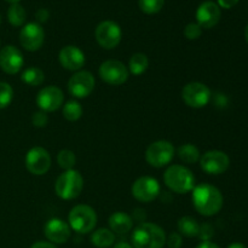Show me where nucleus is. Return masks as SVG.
<instances>
[{
    "mask_svg": "<svg viewBox=\"0 0 248 248\" xmlns=\"http://www.w3.org/2000/svg\"><path fill=\"white\" fill-rule=\"evenodd\" d=\"M70 229L79 234H89L97 225V213L91 206L77 205L70 210L68 216Z\"/></svg>",
    "mask_w": 248,
    "mask_h": 248,
    "instance_id": "obj_5",
    "label": "nucleus"
},
{
    "mask_svg": "<svg viewBox=\"0 0 248 248\" xmlns=\"http://www.w3.org/2000/svg\"><path fill=\"white\" fill-rule=\"evenodd\" d=\"M202 34V28L198 23H188L184 28V36L188 40H196Z\"/></svg>",
    "mask_w": 248,
    "mask_h": 248,
    "instance_id": "obj_31",
    "label": "nucleus"
},
{
    "mask_svg": "<svg viewBox=\"0 0 248 248\" xmlns=\"http://www.w3.org/2000/svg\"><path fill=\"white\" fill-rule=\"evenodd\" d=\"M35 18L36 23H45V22H47L48 18H50V12H48L47 9H39L35 14Z\"/></svg>",
    "mask_w": 248,
    "mask_h": 248,
    "instance_id": "obj_35",
    "label": "nucleus"
},
{
    "mask_svg": "<svg viewBox=\"0 0 248 248\" xmlns=\"http://www.w3.org/2000/svg\"><path fill=\"white\" fill-rule=\"evenodd\" d=\"M220 7L213 1H203L196 10V23L205 29H211L219 22Z\"/></svg>",
    "mask_w": 248,
    "mask_h": 248,
    "instance_id": "obj_19",
    "label": "nucleus"
},
{
    "mask_svg": "<svg viewBox=\"0 0 248 248\" xmlns=\"http://www.w3.org/2000/svg\"><path fill=\"white\" fill-rule=\"evenodd\" d=\"M57 162L61 169H63L64 171H69V170L74 169L75 164H77V156L72 150L62 149L57 154Z\"/></svg>",
    "mask_w": 248,
    "mask_h": 248,
    "instance_id": "obj_28",
    "label": "nucleus"
},
{
    "mask_svg": "<svg viewBox=\"0 0 248 248\" xmlns=\"http://www.w3.org/2000/svg\"><path fill=\"white\" fill-rule=\"evenodd\" d=\"M132 196L140 202H152L161 193V186L157 179L149 176H143L136 179L131 188Z\"/></svg>",
    "mask_w": 248,
    "mask_h": 248,
    "instance_id": "obj_11",
    "label": "nucleus"
},
{
    "mask_svg": "<svg viewBox=\"0 0 248 248\" xmlns=\"http://www.w3.org/2000/svg\"><path fill=\"white\" fill-rule=\"evenodd\" d=\"M26 169L34 176H44L48 172L51 167L50 153L43 147H34L27 153Z\"/></svg>",
    "mask_w": 248,
    "mask_h": 248,
    "instance_id": "obj_12",
    "label": "nucleus"
},
{
    "mask_svg": "<svg viewBox=\"0 0 248 248\" xmlns=\"http://www.w3.org/2000/svg\"><path fill=\"white\" fill-rule=\"evenodd\" d=\"M27 14L24 7L22 6L19 2L10 5L9 10H7V19H9L10 24L14 27H22L26 23Z\"/></svg>",
    "mask_w": 248,
    "mask_h": 248,
    "instance_id": "obj_26",
    "label": "nucleus"
},
{
    "mask_svg": "<svg viewBox=\"0 0 248 248\" xmlns=\"http://www.w3.org/2000/svg\"><path fill=\"white\" fill-rule=\"evenodd\" d=\"M31 124H33L35 127H39V128L45 127V126L48 124L47 113H45V111L43 110L35 111V113L33 114V116H31Z\"/></svg>",
    "mask_w": 248,
    "mask_h": 248,
    "instance_id": "obj_32",
    "label": "nucleus"
},
{
    "mask_svg": "<svg viewBox=\"0 0 248 248\" xmlns=\"http://www.w3.org/2000/svg\"><path fill=\"white\" fill-rule=\"evenodd\" d=\"M239 2V0H217V5L223 9H232Z\"/></svg>",
    "mask_w": 248,
    "mask_h": 248,
    "instance_id": "obj_36",
    "label": "nucleus"
},
{
    "mask_svg": "<svg viewBox=\"0 0 248 248\" xmlns=\"http://www.w3.org/2000/svg\"><path fill=\"white\" fill-rule=\"evenodd\" d=\"M164 182L167 188L177 194H188L195 186L193 172L182 165H171L164 173Z\"/></svg>",
    "mask_w": 248,
    "mask_h": 248,
    "instance_id": "obj_3",
    "label": "nucleus"
},
{
    "mask_svg": "<svg viewBox=\"0 0 248 248\" xmlns=\"http://www.w3.org/2000/svg\"><path fill=\"white\" fill-rule=\"evenodd\" d=\"M176 149L169 140H160L153 142L145 152V160L150 166L155 169H161L167 166L173 160Z\"/></svg>",
    "mask_w": 248,
    "mask_h": 248,
    "instance_id": "obj_6",
    "label": "nucleus"
},
{
    "mask_svg": "<svg viewBox=\"0 0 248 248\" xmlns=\"http://www.w3.org/2000/svg\"><path fill=\"white\" fill-rule=\"evenodd\" d=\"M228 248H247L244 244H240V242H234V244L229 245Z\"/></svg>",
    "mask_w": 248,
    "mask_h": 248,
    "instance_id": "obj_40",
    "label": "nucleus"
},
{
    "mask_svg": "<svg viewBox=\"0 0 248 248\" xmlns=\"http://www.w3.org/2000/svg\"><path fill=\"white\" fill-rule=\"evenodd\" d=\"M200 166L203 172L212 176L222 174L229 169L230 159L222 150H210L200 157Z\"/></svg>",
    "mask_w": 248,
    "mask_h": 248,
    "instance_id": "obj_13",
    "label": "nucleus"
},
{
    "mask_svg": "<svg viewBox=\"0 0 248 248\" xmlns=\"http://www.w3.org/2000/svg\"><path fill=\"white\" fill-rule=\"evenodd\" d=\"M23 64V55L16 46L6 45L0 50V68L2 72L15 75L22 69Z\"/></svg>",
    "mask_w": 248,
    "mask_h": 248,
    "instance_id": "obj_17",
    "label": "nucleus"
},
{
    "mask_svg": "<svg viewBox=\"0 0 248 248\" xmlns=\"http://www.w3.org/2000/svg\"><path fill=\"white\" fill-rule=\"evenodd\" d=\"M0 23H1V16H0Z\"/></svg>",
    "mask_w": 248,
    "mask_h": 248,
    "instance_id": "obj_43",
    "label": "nucleus"
},
{
    "mask_svg": "<svg viewBox=\"0 0 248 248\" xmlns=\"http://www.w3.org/2000/svg\"><path fill=\"white\" fill-rule=\"evenodd\" d=\"M222 193L215 186L208 183H201L193 189V205L195 210L205 217H212L217 215L223 207Z\"/></svg>",
    "mask_w": 248,
    "mask_h": 248,
    "instance_id": "obj_1",
    "label": "nucleus"
},
{
    "mask_svg": "<svg viewBox=\"0 0 248 248\" xmlns=\"http://www.w3.org/2000/svg\"><path fill=\"white\" fill-rule=\"evenodd\" d=\"M213 235H215V229H213L212 225L208 224V223H203V224L200 225L198 237H200L202 241H210Z\"/></svg>",
    "mask_w": 248,
    "mask_h": 248,
    "instance_id": "obj_33",
    "label": "nucleus"
},
{
    "mask_svg": "<svg viewBox=\"0 0 248 248\" xmlns=\"http://www.w3.org/2000/svg\"><path fill=\"white\" fill-rule=\"evenodd\" d=\"M114 241H115V234L107 228L94 230L91 235V244L97 248H108L113 246Z\"/></svg>",
    "mask_w": 248,
    "mask_h": 248,
    "instance_id": "obj_21",
    "label": "nucleus"
},
{
    "mask_svg": "<svg viewBox=\"0 0 248 248\" xmlns=\"http://www.w3.org/2000/svg\"><path fill=\"white\" fill-rule=\"evenodd\" d=\"M177 155L179 159L184 162V164H196L200 161V150L196 145L191 144V143H186V144L181 145L177 149Z\"/></svg>",
    "mask_w": 248,
    "mask_h": 248,
    "instance_id": "obj_23",
    "label": "nucleus"
},
{
    "mask_svg": "<svg viewBox=\"0 0 248 248\" xmlns=\"http://www.w3.org/2000/svg\"><path fill=\"white\" fill-rule=\"evenodd\" d=\"M109 229L114 232V234L124 235L127 234L128 232H131L133 227V219L131 216H128L125 212H119L113 213V215L109 217Z\"/></svg>",
    "mask_w": 248,
    "mask_h": 248,
    "instance_id": "obj_20",
    "label": "nucleus"
},
{
    "mask_svg": "<svg viewBox=\"0 0 248 248\" xmlns=\"http://www.w3.org/2000/svg\"><path fill=\"white\" fill-rule=\"evenodd\" d=\"M82 107L81 104L78 101L73 99V101H68L63 104L62 108V114L64 116L65 120L70 121V123H74V121H78L82 116Z\"/></svg>",
    "mask_w": 248,
    "mask_h": 248,
    "instance_id": "obj_27",
    "label": "nucleus"
},
{
    "mask_svg": "<svg viewBox=\"0 0 248 248\" xmlns=\"http://www.w3.org/2000/svg\"><path fill=\"white\" fill-rule=\"evenodd\" d=\"M182 98L184 103L190 108H203L211 101V90L202 82H189L182 90Z\"/></svg>",
    "mask_w": 248,
    "mask_h": 248,
    "instance_id": "obj_7",
    "label": "nucleus"
},
{
    "mask_svg": "<svg viewBox=\"0 0 248 248\" xmlns=\"http://www.w3.org/2000/svg\"><path fill=\"white\" fill-rule=\"evenodd\" d=\"M44 235L51 244L62 245L70 239L72 229L69 224L61 218H51L44 225Z\"/></svg>",
    "mask_w": 248,
    "mask_h": 248,
    "instance_id": "obj_16",
    "label": "nucleus"
},
{
    "mask_svg": "<svg viewBox=\"0 0 248 248\" xmlns=\"http://www.w3.org/2000/svg\"><path fill=\"white\" fill-rule=\"evenodd\" d=\"M166 244L169 248H181L183 245V239L179 232H171L166 236Z\"/></svg>",
    "mask_w": 248,
    "mask_h": 248,
    "instance_id": "obj_34",
    "label": "nucleus"
},
{
    "mask_svg": "<svg viewBox=\"0 0 248 248\" xmlns=\"http://www.w3.org/2000/svg\"><path fill=\"white\" fill-rule=\"evenodd\" d=\"M113 248H133V247H132V245H130L128 242L121 241V242H118L116 245H114Z\"/></svg>",
    "mask_w": 248,
    "mask_h": 248,
    "instance_id": "obj_39",
    "label": "nucleus"
},
{
    "mask_svg": "<svg viewBox=\"0 0 248 248\" xmlns=\"http://www.w3.org/2000/svg\"><path fill=\"white\" fill-rule=\"evenodd\" d=\"M44 40H45V31L43 26L36 22H29L21 29L19 43L24 50L31 52L38 51L43 46Z\"/></svg>",
    "mask_w": 248,
    "mask_h": 248,
    "instance_id": "obj_15",
    "label": "nucleus"
},
{
    "mask_svg": "<svg viewBox=\"0 0 248 248\" xmlns=\"http://www.w3.org/2000/svg\"><path fill=\"white\" fill-rule=\"evenodd\" d=\"M94 38L101 47L106 50H113L120 44L123 31L116 22L103 21L97 26L94 31Z\"/></svg>",
    "mask_w": 248,
    "mask_h": 248,
    "instance_id": "obj_9",
    "label": "nucleus"
},
{
    "mask_svg": "<svg viewBox=\"0 0 248 248\" xmlns=\"http://www.w3.org/2000/svg\"><path fill=\"white\" fill-rule=\"evenodd\" d=\"M14 98V90L11 85L7 82L0 81V109H4L10 106Z\"/></svg>",
    "mask_w": 248,
    "mask_h": 248,
    "instance_id": "obj_30",
    "label": "nucleus"
},
{
    "mask_svg": "<svg viewBox=\"0 0 248 248\" xmlns=\"http://www.w3.org/2000/svg\"><path fill=\"white\" fill-rule=\"evenodd\" d=\"M96 86V80H94L93 74L89 70H79L75 72L70 77L68 81V91L75 98H86Z\"/></svg>",
    "mask_w": 248,
    "mask_h": 248,
    "instance_id": "obj_10",
    "label": "nucleus"
},
{
    "mask_svg": "<svg viewBox=\"0 0 248 248\" xmlns=\"http://www.w3.org/2000/svg\"><path fill=\"white\" fill-rule=\"evenodd\" d=\"M131 241L133 248H164L166 234L157 224L143 222L135 228Z\"/></svg>",
    "mask_w": 248,
    "mask_h": 248,
    "instance_id": "obj_2",
    "label": "nucleus"
},
{
    "mask_svg": "<svg viewBox=\"0 0 248 248\" xmlns=\"http://www.w3.org/2000/svg\"><path fill=\"white\" fill-rule=\"evenodd\" d=\"M196 248H220V247L211 241H202Z\"/></svg>",
    "mask_w": 248,
    "mask_h": 248,
    "instance_id": "obj_38",
    "label": "nucleus"
},
{
    "mask_svg": "<svg viewBox=\"0 0 248 248\" xmlns=\"http://www.w3.org/2000/svg\"><path fill=\"white\" fill-rule=\"evenodd\" d=\"M165 0H138L140 9L147 15H154L161 11Z\"/></svg>",
    "mask_w": 248,
    "mask_h": 248,
    "instance_id": "obj_29",
    "label": "nucleus"
},
{
    "mask_svg": "<svg viewBox=\"0 0 248 248\" xmlns=\"http://www.w3.org/2000/svg\"><path fill=\"white\" fill-rule=\"evenodd\" d=\"M6 1L11 2V4H16V2H19V1H21V0H6Z\"/></svg>",
    "mask_w": 248,
    "mask_h": 248,
    "instance_id": "obj_42",
    "label": "nucleus"
},
{
    "mask_svg": "<svg viewBox=\"0 0 248 248\" xmlns=\"http://www.w3.org/2000/svg\"><path fill=\"white\" fill-rule=\"evenodd\" d=\"M21 80L26 85L31 87L40 86L45 80V74L43 70L38 67H29L23 70L21 75Z\"/></svg>",
    "mask_w": 248,
    "mask_h": 248,
    "instance_id": "obj_25",
    "label": "nucleus"
},
{
    "mask_svg": "<svg viewBox=\"0 0 248 248\" xmlns=\"http://www.w3.org/2000/svg\"><path fill=\"white\" fill-rule=\"evenodd\" d=\"M35 102L40 110L45 111V113H52L63 106L64 93L60 87L50 85L39 91Z\"/></svg>",
    "mask_w": 248,
    "mask_h": 248,
    "instance_id": "obj_14",
    "label": "nucleus"
},
{
    "mask_svg": "<svg viewBox=\"0 0 248 248\" xmlns=\"http://www.w3.org/2000/svg\"><path fill=\"white\" fill-rule=\"evenodd\" d=\"M31 248H57V247H56V245L51 244V242L48 241H38L35 242V244L31 245Z\"/></svg>",
    "mask_w": 248,
    "mask_h": 248,
    "instance_id": "obj_37",
    "label": "nucleus"
},
{
    "mask_svg": "<svg viewBox=\"0 0 248 248\" xmlns=\"http://www.w3.org/2000/svg\"><path fill=\"white\" fill-rule=\"evenodd\" d=\"M84 189V178L77 170L64 171L55 183V193L62 200H74Z\"/></svg>",
    "mask_w": 248,
    "mask_h": 248,
    "instance_id": "obj_4",
    "label": "nucleus"
},
{
    "mask_svg": "<svg viewBox=\"0 0 248 248\" xmlns=\"http://www.w3.org/2000/svg\"><path fill=\"white\" fill-rule=\"evenodd\" d=\"M245 38H246V40H247V43H248V24H247L246 29H245Z\"/></svg>",
    "mask_w": 248,
    "mask_h": 248,
    "instance_id": "obj_41",
    "label": "nucleus"
},
{
    "mask_svg": "<svg viewBox=\"0 0 248 248\" xmlns=\"http://www.w3.org/2000/svg\"><path fill=\"white\" fill-rule=\"evenodd\" d=\"M98 74L104 82L113 86H119L127 81L130 77L128 68L121 61L108 60L99 65Z\"/></svg>",
    "mask_w": 248,
    "mask_h": 248,
    "instance_id": "obj_8",
    "label": "nucleus"
},
{
    "mask_svg": "<svg viewBox=\"0 0 248 248\" xmlns=\"http://www.w3.org/2000/svg\"><path fill=\"white\" fill-rule=\"evenodd\" d=\"M148 67H149V58L144 53H135V55L131 56L130 62H128V72L131 74L136 75H142L143 73L147 72Z\"/></svg>",
    "mask_w": 248,
    "mask_h": 248,
    "instance_id": "obj_24",
    "label": "nucleus"
},
{
    "mask_svg": "<svg viewBox=\"0 0 248 248\" xmlns=\"http://www.w3.org/2000/svg\"><path fill=\"white\" fill-rule=\"evenodd\" d=\"M61 65L64 69L70 70V72H79L86 63V57L82 50H80L78 46L67 45L60 51L58 55Z\"/></svg>",
    "mask_w": 248,
    "mask_h": 248,
    "instance_id": "obj_18",
    "label": "nucleus"
},
{
    "mask_svg": "<svg viewBox=\"0 0 248 248\" xmlns=\"http://www.w3.org/2000/svg\"><path fill=\"white\" fill-rule=\"evenodd\" d=\"M177 228H178V232L186 237H198L199 230H200V224L195 218L190 217V216H186L182 217L177 223Z\"/></svg>",
    "mask_w": 248,
    "mask_h": 248,
    "instance_id": "obj_22",
    "label": "nucleus"
}]
</instances>
